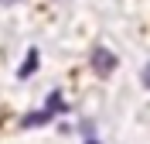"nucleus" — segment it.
<instances>
[{
	"label": "nucleus",
	"mask_w": 150,
	"mask_h": 144,
	"mask_svg": "<svg viewBox=\"0 0 150 144\" xmlns=\"http://www.w3.org/2000/svg\"><path fill=\"white\" fill-rule=\"evenodd\" d=\"M140 82H143V86L150 89V62H147V65H143V72H140Z\"/></svg>",
	"instance_id": "39448f33"
},
{
	"label": "nucleus",
	"mask_w": 150,
	"mask_h": 144,
	"mask_svg": "<svg viewBox=\"0 0 150 144\" xmlns=\"http://www.w3.org/2000/svg\"><path fill=\"white\" fill-rule=\"evenodd\" d=\"M51 113H55V110H34V113H28L24 120H21V127H41V124L51 120Z\"/></svg>",
	"instance_id": "f03ea898"
},
{
	"label": "nucleus",
	"mask_w": 150,
	"mask_h": 144,
	"mask_svg": "<svg viewBox=\"0 0 150 144\" xmlns=\"http://www.w3.org/2000/svg\"><path fill=\"white\" fill-rule=\"evenodd\" d=\"M48 110H55V113H58V110H65V103H62V93H51V96H48Z\"/></svg>",
	"instance_id": "20e7f679"
},
{
	"label": "nucleus",
	"mask_w": 150,
	"mask_h": 144,
	"mask_svg": "<svg viewBox=\"0 0 150 144\" xmlns=\"http://www.w3.org/2000/svg\"><path fill=\"white\" fill-rule=\"evenodd\" d=\"M85 144H99V141H85Z\"/></svg>",
	"instance_id": "423d86ee"
},
{
	"label": "nucleus",
	"mask_w": 150,
	"mask_h": 144,
	"mask_svg": "<svg viewBox=\"0 0 150 144\" xmlns=\"http://www.w3.org/2000/svg\"><path fill=\"white\" fill-rule=\"evenodd\" d=\"M34 69H38V48H31L28 55H24V65H21L17 76H21V79H31V76H34Z\"/></svg>",
	"instance_id": "7ed1b4c3"
},
{
	"label": "nucleus",
	"mask_w": 150,
	"mask_h": 144,
	"mask_svg": "<svg viewBox=\"0 0 150 144\" xmlns=\"http://www.w3.org/2000/svg\"><path fill=\"white\" fill-rule=\"evenodd\" d=\"M92 69L99 72V76H109L112 69H116V55H112L106 45H96V52H92Z\"/></svg>",
	"instance_id": "f257e3e1"
}]
</instances>
